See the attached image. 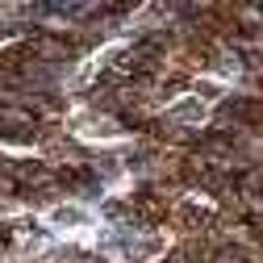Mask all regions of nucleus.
Returning <instances> with one entry per match:
<instances>
[{
	"mask_svg": "<svg viewBox=\"0 0 263 263\" xmlns=\"http://www.w3.org/2000/svg\"><path fill=\"white\" fill-rule=\"evenodd\" d=\"M21 50H25L29 59H46V63H54V59H67V54L76 50V42L63 38V34H34L29 42H21Z\"/></svg>",
	"mask_w": 263,
	"mask_h": 263,
	"instance_id": "1",
	"label": "nucleus"
},
{
	"mask_svg": "<svg viewBox=\"0 0 263 263\" xmlns=\"http://www.w3.org/2000/svg\"><path fill=\"white\" fill-rule=\"evenodd\" d=\"M134 213L142 217V221H163L172 213V201L163 192H155V188H142L138 196H134Z\"/></svg>",
	"mask_w": 263,
	"mask_h": 263,
	"instance_id": "2",
	"label": "nucleus"
},
{
	"mask_svg": "<svg viewBox=\"0 0 263 263\" xmlns=\"http://www.w3.org/2000/svg\"><path fill=\"white\" fill-rule=\"evenodd\" d=\"M176 221H180V230H188V234H201V230L209 226V213L196 209V205H180L176 209Z\"/></svg>",
	"mask_w": 263,
	"mask_h": 263,
	"instance_id": "3",
	"label": "nucleus"
}]
</instances>
